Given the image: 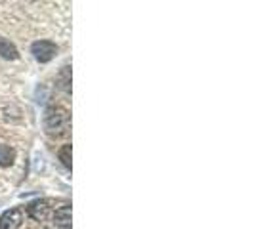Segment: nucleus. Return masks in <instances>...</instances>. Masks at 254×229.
Returning <instances> with one entry per match:
<instances>
[{
    "instance_id": "obj_1",
    "label": "nucleus",
    "mask_w": 254,
    "mask_h": 229,
    "mask_svg": "<svg viewBox=\"0 0 254 229\" xmlns=\"http://www.w3.org/2000/svg\"><path fill=\"white\" fill-rule=\"evenodd\" d=\"M44 128L52 138H65L71 130V114L65 107L54 105L44 114Z\"/></svg>"
},
{
    "instance_id": "obj_2",
    "label": "nucleus",
    "mask_w": 254,
    "mask_h": 229,
    "mask_svg": "<svg viewBox=\"0 0 254 229\" xmlns=\"http://www.w3.org/2000/svg\"><path fill=\"white\" fill-rule=\"evenodd\" d=\"M31 54L35 56V59L40 61V63H48L56 57L58 54V46L52 42V40H37L33 42L31 46Z\"/></svg>"
},
{
    "instance_id": "obj_3",
    "label": "nucleus",
    "mask_w": 254,
    "mask_h": 229,
    "mask_svg": "<svg viewBox=\"0 0 254 229\" xmlns=\"http://www.w3.org/2000/svg\"><path fill=\"white\" fill-rule=\"evenodd\" d=\"M60 201H54V199H38L35 203L27 204V214L33 218V220H37V222H44L48 214H50V210H54L56 206H52V204H58Z\"/></svg>"
},
{
    "instance_id": "obj_4",
    "label": "nucleus",
    "mask_w": 254,
    "mask_h": 229,
    "mask_svg": "<svg viewBox=\"0 0 254 229\" xmlns=\"http://www.w3.org/2000/svg\"><path fill=\"white\" fill-rule=\"evenodd\" d=\"M23 224L21 208H10L0 216V229H19Z\"/></svg>"
},
{
    "instance_id": "obj_5",
    "label": "nucleus",
    "mask_w": 254,
    "mask_h": 229,
    "mask_svg": "<svg viewBox=\"0 0 254 229\" xmlns=\"http://www.w3.org/2000/svg\"><path fill=\"white\" fill-rule=\"evenodd\" d=\"M54 226L58 229H71V204L65 201L54 212Z\"/></svg>"
},
{
    "instance_id": "obj_6",
    "label": "nucleus",
    "mask_w": 254,
    "mask_h": 229,
    "mask_svg": "<svg viewBox=\"0 0 254 229\" xmlns=\"http://www.w3.org/2000/svg\"><path fill=\"white\" fill-rule=\"evenodd\" d=\"M0 57H4V59H17L19 57L17 48L13 46L8 38H2V37H0Z\"/></svg>"
},
{
    "instance_id": "obj_7",
    "label": "nucleus",
    "mask_w": 254,
    "mask_h": 229,
    "mask_svg": "<svg viewBox=\"0 0 254 229\" xmlns=\"http://www.w3.org/2000/svg\"><path fill=\"white\" fill-rule=\"evenodd\" d=\"M58 88L64 90L65 94H71V67H62L58 75Z\"/></svg>"
},
{
    "instance_id": "obj_8",
    "label": "nucleus",
    "mask_w": 254,
    "mask_h": 229,
    "mask_svg": "<svg viewBox=\"0 0 254 229\" xmlns=\"http://www.w3.org/2000/svg\"><path fill=\"white\" fill-rule=\"evenodd\" d=\"M13 161H15V151L10 145H0V166L8 168L13 165Z\"/></svg>"
},
{
    "instance_id": "obj_9",
    "label": "nucleus",
    "mask_w": 254,
    "mask_h": 229,
    "mask_svg": "<svg viewBox=\"0 0 254 229\" xmlns=\"http://www.w3.org/2000/svg\"><path fill=\"white\" fill-rule=\"evenodd\" d=\"M58 155H60L62 165H64L65 168H71V145H69V143H65L64 147L58 151Z\"/></svg>"
}]
</instances>
